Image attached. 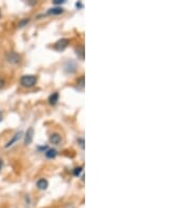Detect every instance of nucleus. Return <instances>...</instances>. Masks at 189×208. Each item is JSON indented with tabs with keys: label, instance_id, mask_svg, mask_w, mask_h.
<instances>
[{
	"label": "nucleus",
	"instance_id": "obj_1",
	"mask_svg": "<svg viewBox=\"0 0 189 208\" xmlns=\"http://www.w3.org/2000/svg\"><path fill=\"white\" fill-rule=\"evenodd\" d=\"M36 82H37V78L33 75H24L20 79L21 85L24 87H33L36 84Z\"/></svg>",
	"mask_w": 189,
	"mask_h": 208
},
{
	"label": "nucleus",
	"instance_id": "obj_2",
	"mask_svg": "<svg viewBox=\"0 0 189 208\" xmlns=\"http://www.w3.org/2000/svg\"><path fill=\"white\" fill-rule=\"evenodd\" d=\"M20 59H21L20 55L17 54L16 52H10L7 55V60L10 63H12V64H17V63L20 62Z\"/></svg>",
	"mask_w": 189,
	"mask_h": 208
},
{
	"label": "nucleus",
	"instance_id": "obj_3",
	"mask_svg": "<svg viewBox=\"0 0 189 208\" xmlns=\"http://www.w3.org/2000/svg\"><path fill=\"white\" fill-rule=\"evenodd\" d=\"M68 45V40L65 39V38H62V39L58 40L56 43H55V49H57L58 52H62L67 48Z\"/></svg>",
	"mask_w": 189,
	"mask_h": 208
},
{
	"label": "nucleus",
	"instance_id": "obj_4",
	"mask_svg": "<svg viewBox=\"0 0 189 208\" xmlns=\"http://www.w3.org/2000/svg\"><path fill=\"white\" fill-rule=\"evenodd\" d=\"M76 63L74 62V61L71 60H68L67 62L64 64V71L66 72L67 74H73L76 72Z\"/></svg>",
	"mask_w": 189,
	"mask_h": 208
},
{
	"label": "nucleus",
	"instance_id": "obj_5",
	"mask_svg": "<svg viewBox=\"0 0 189 208\" xmlns=\"http://www.w3.org/2000/svg\"><path fill=\"white\" fill-rule=\"evenodd\" d=\"M33 137H34V128H33V127H30V128L26 130L25 136H24V144H25V145H29V144L32 143Z\"/></svg>",
	"mask_w": 189,
	"mask_h": 208
},
{
	"label": "nucleus",
	"instance_id": "obj_6",
	"mask_svg": "<svg viewBox=\"0 0 189 208\" xmlns=\"http://www.w3.org/2000/svg\"><path fill=\"white\" fill-rule=\"evenodd\" d=\"M21 137H22V132H17V134H15V135L13 136V138L11 139L9 142L7 143V145H5V148H9L10 146H12L13 144L15 143V142H17V141H18Z\"/></svg>",
	"mask_w": 189,
	"mask_h": 208
},
{
	"label": "nucleus",
	"instance_id": "obj_7",
	"mask_svg": "<svg viewBox=\"0 0 189 208\" xmlns=\"http://www.w3.org/2000/svg\"><path fill=\"white\" fill-rule=\"evenodd\" d=\"M49 142L55 145H58L61 142V136L59 134H52L49 136Z\"/></svg>",
	"mask_w": 189,
	"mask_h": 208
},
{
	"label": "nucleus",
	"instance_id": "obj_8",
	"mask_svg": "<svg viewBox=\"0 0 189 208\" xmlns=\"http://www.w3.org/2000/svg\"><path fill=\"white\" fill-rule=\"evenodd\" d=\"M63 12H64V10L61 7H56L49 9L47 11V14H48V15H59V14H62Z\"/></svg>",
	"mask_w": 189,
	"mask_h": 208
},
{
	"label": "nucleus",
	"instance_id": "obj_9",
	"mask_svg": "<svg viewBox=\"0 0 189 208\" xmlns=\"http://www.w3.org/2000/svg\"><path fill=\"white\" fill-rule=\"evenodd\" d=\"M48 186V182L45 179H40L37 181V187L41 190H45Z\"/></svg>",
	"mask_w": 189,
	"mask_h": 208
},
{
	"label": "nucleus",
	"instance_id": "obj_10",
	"mask_svg": "<svg viewBox=\"0 0 189 208\" xmlns=\"http://www.w3.org/2000/svg\"><path fill=\"white\" fill-rule=\"evenodd\" d=\"M58 100H59V94L58 93H53L52 95L48 97V102L51 105H56Z\"/></svg>",
	"mask_w": 189,
	"mask_h": 208
},
{
	"label": "nucleus",
	"instance_id": "obj_11",
	"mask_svg": "<svg viewBox=\"0 0 189 208\" xmlns=\"http://www.w3.org/2000/svg\"><path fill=\"white\" fill-rule=\"evenodd\" d=\"M57 156V150L56 149H47V150L45 151V157L47 158V159H54V158H56Z\"/></svg>",
	"mask_w": 189,
	"mask_h": 208
},
{
	"label": "nucleus",
	"instance_id": "obj_12",
	"mask_svg": "<svg viewBox=\"0 0 189 208\" xmlns=\"http://www.w3.org/2000/svg\"><path fill=\"white\" fill-rule=\"evenodd\" d=\"M76 55L78 56L79 59H81V60L84 59V48H83L82 45L76 48Z\"/></svg>",
	"mask_w": 189,
	"mask_h": 208
},
{
	"label": "nucleus",
	"instance_id": "obj_13",
	"mask_svg": "<svg viewBox=\"0 0 189 208\" xmlns=\"http://www.w3.org/2000/svg\"><path fill=\"white\" fill-rule=\"evenodd\" d=\"M30 22V18H24V19H22V20H20L19 21V23H18V26L19 27H23V26H25L27 23Z\"/></svg>",
	"mask_w": 189,
	"mask_h": 208
},
{
	"label": "nucleus",
	"instance_id": "obj_14",
	"mask_svg": "<svg viewBox=\"0 0 189 208\" xmlns=\"http://www.w3.org/2000/svg\"><path fill=\"white\" fill-rule=\"evenodd\" d=\"M81 173H82V166H78V167L75 168L74 171H73L74 176H76V177H79Z\"/></svg>",
	"mask_w": 189,
	"mask_h": 208
},
{
	"label": "nucleus",
	"instance_id": "obj_15",
	"mask_svg": "<svg viewBox=\"0 0 189 208\" xmlns=\"http://www.w3.org/2000/svg\"><path fill=\"white\" fill-rule=\"evenodd\" d=\"M77 85H79V86H81V87L84 86V76H81L80 77V79H78Z\"/></svg>",
	"mask_w": 189,
	"mask_h": 208
},
{
	"label": "nucleus",
	"instance_id": "obj_16",
	"mask_svg": "<svg viewBox=\"0 0 189 208\" xmlns=\"http://www.w3.org/2000/svg\"><path fill=\"white\" fill-rule=\"evenodd\" d=\"M54 2V4H56V5H58V4H63L64 3V0H55V1H53Z\"/></svg>",
	"mask_w": 189,
	"mask_h": 208
},
{
	"label": "nucleus",
	"instance_id": "obj_17",
	"mask_svg": "<svg viewBox=\"0 0 189 208\" xmlns=\"http://www.w3.org/2000/svg\"><path fill=\"white\" fill-rule=\"evenodd\" d=\"M78 142L80 143V146H81L82 148H84V140H83V139H78Z\"/></svg>",
	"mask_w": 189,
	"mask_h": 208
},
{
	"label": "nucleus",
	"instance_id": "obj_18",
	"mask_svg": "<svg viewBox=\"0 0 189 208\" xmlns=\"http://www.w3.org/2000/svg\"><path fill=\"white\" fill-rule=\"evenodd\" d=\"M3 85H4V80L2 79V78H0V90H1Z\"/></svg>",
	"mask_w": 189,
	"mask_h": 208
},
{
	"label": "nucleus",
	"instance_id": "obj_19",
	"mask_svg": "<svg viewBox=\"0 0 189 208\" xmlns=\"http://www.w3.org/2000/svg\"><path fill=\"white\" fill-rule=\"evenodd\" d=\"M76 7H82L83 5H82L81 3H80V2H77V3H76Z\"/></svg>",
	"mask_w": 189,
	"mask_h": 208
},
{
	"label": "nucleus",
	"instance_id": "obj_20",
	"mask_svg": "<svg viewBox=\"0 0 189 208\" xmlns=\"http://www.w3.org/2000/svg\"><path fill=\"white\" fill-rule=\"evenodd\" d=\"M1 168H2V160L0 159V170H1Z\"/></svg>",
	"mask_w": 189,
	"mask_h": 208
},
{
	"label": "nucleus",
	"instance_id": "obj_21",
	"mask_svg": "<svg viewBox=\"0 0 189 208\" xmlns=\"http://www.w3.org/2000/svg\"><path fill=\"white\" fill-rule=\"evenodd\" d=\"M1 121H2V113L0 112V122H1Z\"/></svg>",
	"mask_w": 189,
	"mask_h": 208
},
{
	"label": "nucleus",
	"instance_id": "obj_22",
	"mask_svg": "<svg viewBox=\"0 0 189 208\" xmlns=\"http://www.w3.org/2000/svg\"><path fill=\"white\" fill-rule=\"evenodd\" d=\"M0 18H1V11H0Z\"/></svg>",
	"mask_w": 189,
	"mask_h": 208
}]
</instances>
